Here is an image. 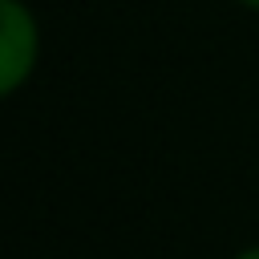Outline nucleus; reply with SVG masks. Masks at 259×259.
Instances as JSON below:
<instances>
[{"label": "nucleus", "instance_id": "nucleus-1", "mask_svg": "<svg viewBox=\"0 0 259 259\" xmlns=\"http://www.w3.org/2000/svg\"><path fill=\"white\" fill-rule=\"evenodd\" d=\"M36 65V20L20 0H0V89L16 93Z\"/></svg>", "mask_w": 259, "mask_h": 259}, {"label": "nucleus", "instance_id": "nucleus-2", "mask_svg": "<svg viewBox=\"0 0 259 259\" xmlns=\"http://www.w3.org/2000/svg\"><path fill=\"white\" fill-rule=\"evenodd\" d=\"M235 259H259V247H247V251H239Z\"/></svg>", "mask_w": 259, "mask_h": 259}, {"label": "nucleus", "instance_id": "nucleus-3", "mask_svg": "<svg viewBox=\"0 0 259 259\" xmlns=\"http://www.w3.org/2000/svg\"><path fill=\"white\" fill-rule=\"evenodd\" d=\"M243 8H251V12H259V0H239Z\"/></svg>", "mask_w": 259, "mask_h": 259}]
</instances>
